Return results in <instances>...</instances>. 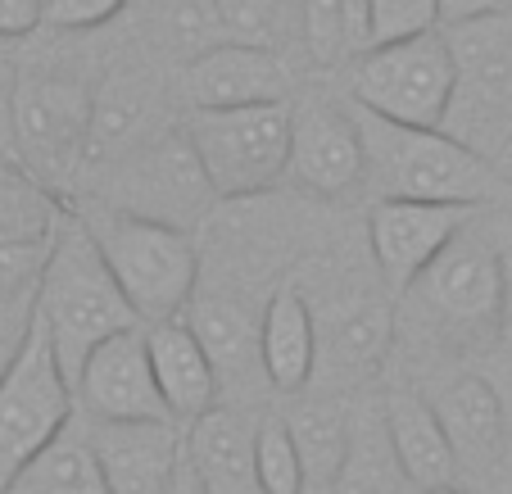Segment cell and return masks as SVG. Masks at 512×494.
Segmentation results:
<instances>
[{
    "label": "cell",
    "instance_id": "cell-35",
    "mask_svg": "<svg viewBox=\"0 0 512 494\" xmlns=\"http://www.w3.org/2000/svg\"><path fill=\"white\" fill-rule=\"evenodd\" d=\"M508 0H440V23L454 28V23H467V19H485V14H503Z\"/></svg>",
    "mask_w": 512,
    "mask_h": 494
},
{
    "label": "cell",
    "instance_id": "cell-25",
    "mask_svg": "<svg viewBox=\"0 0 512 494\" xmlns=\"http://www.w3.org/2000/svg\"><path fill=\"white\" fill-rule=\"evenodd\" d=\"M331 494H417V485L408 481L404 463H399L395 445H390L381 395H368L354 404L349 454H345V463H340L336 490Z\"/></svg>",
    "mask_w": 512,
    "mask_h": 494
},
{
    "label": "cell",
    "instance_id": "cell-31",
    "mask_svg": "<svg viewBox=\"0 0 512 494\" xmlns=\"http://www.w3.org/2000/svg\"><path fill=\"white\" fill-rule=\"evenodd\" d=\"M368 10H372V41H399L445 28L440 23V0H368Z\"/></svg>",
    "mask_w": 512,
    "mask_h": 494
},
{
    "label": "cell",
    "instance_id": "cell-4",
    "mask_svg": "<svg viewBox=\"0 0 512 494\" xmlns=\"http://www.w3.org/2000/svg\"><path fill=\"white\" fill-rule=\"evenodd\" d=\"M37 313L50 327L64 372L78 390V372L87 363V354L109 340L114 331L136 327V309L127 304L123 286L114 281L100 245L91 241L87 223L78 218V209L68 214V223L59 227L55 250H50L46 277H41V295H37Z\"/></svg>",
    "mask_w": 512,
    "mask_h": 494
},
{
    "label": "cell",
    "instance_id": "cell-1",
    "mask_svg": "<svg viewBox=\"0 0 512 494\" xmlns=\"http://www.w3.org/2000/svg\"><path fill=\"white\" fill-rule=\"evenodd\" d=\"M481 214L399 295L404 309L395 318L399 327L417 331V340L449 349H476L485 340H499L503 300H508V254L481 223Z\"/></svg>",
    "mask_w": 512,
    "mask_h": 494
},
{
    "label": "cell",
    "instance_id": "cell-24",
    "mask_svg": "<svg viewBox=\"0 0 512 494\" xmlns=\"http://www.w3.org/2000/svg\"><path fill=\"white\" fill-rule=\"evenodd\" d=\"M295 404L286 408L290 436L300 445L304 463V494H331L336 490L340 463L349 454V427H354V404L336 390H300L290 395Z\"/></svg>",
    "mask_w": 512,
    "mask_h": 494
},
{
    "label": "cell",
    "instance_id": "cell-23",
    "mask_svg": "<svg viewBox=\"0 0 512 494\" xmlns=\"http://www.w3.org/2000/svg\"><path fill=\"white\" fill-rule=\"evenodd\" d=\"M254 431L259 422L245 408L218 404L186 427V454L213 494H263L259 463H254Z\"/></svg>",
    "mask_w": 512,
    "mask_h": 494
},
{
    "label": "cell",
    "instance_id": "cell-10",
    "mask_svg": "<svg viewBox=\"0 0 512 494\" xmlns=\"http://www.w3.org/2000/svg\"><path fill=\"white\" fill-rule=\"evenodd\" d=\"M100 200L132 209V214L159 218L173 227H195L209 223V214L218 209V191L209 182L200 150L191 146L186 127H164L155 141H145L141 150H132L127 159L105 168V186Z\"/></svg>",
    "mask_w": 512,
    "mask_h": 494
},
{
    "label": "cell",
    "instance_id": "cell-34",
    "mask_svg": "<svg viewBox=\"0 0 512 494\" xmlns=\"http://www.w3.org/2000/svg\"><path fill=\"white\" fill-rule=\"evenodd\" d=\"M46 23V0H0V41H19Z\"/></svg>",
    "mask_w": 512,
    "mask_h": 494
},
{
    "label": "cell",
    "instance_id": "cell-30",
    "mask_svg": "<svg viewBox=\"0 0 512 494\" xmlns=\"http://www.w3.org/2000/svg\"><path fill=\"white\" fill-rule=\"evenodd\" d=\"M254 463H259L263 494H304L300 445L290 436L286 413H263L254 431Z\"/></svg>",
    "mask_w": 512,
    "mask_h": 494
},
{
    "label": "cell",
    "instance_id": "cell-26",
    "mask_svg": "<svg viewBox=\"0 0 512 494\" xmlns=\"http://www.w3.org/2000/svg\"><path fill=\"white\" fill-rule=\"evenodd\" d=\"M5 494H114L100 472V458L91 449L87 417H73L10 485Z\"/></svg>",
    "mask_w": 512,
    "mask_h": 494
},
{
    "label": "cell",
    "instance_id": "cell-41",
    "mask_svg": "<svg viewBox=\"0 0 512 494\" xmlns=\"http://www.w3.org/2000/svg\"><path fill=\"white\" fill-rule=\"evenodd\" d=\"M508 164H512V150H508V155H503V173H508Z\"/></svg>",
    "mask_w": 512,
    "mask_h": 494
},
{
    "label": "cell",
    "instance_id": "cell-21",
    "mask_svg": "<svg viewBox=\"0 0 512 494\" xmlns=\"http://www.w3.org/2000/svg\"><path fill=\"white\" fill-rule=\"evenodd\" d=\"M386 408V427H390V445H395L399 463H404L408 481L417 485V494L440 490V485H458V458L454 445L445 436V422L435 413V404L413 386H390L381 395Z\"/></svg>",
    "mask_w": 512,
    "mask_h": 494
},
{
    "label": "cell",
    "instance_id": "cell-16",
    "mask_svg": "<svg viewBox=\"0 0 512 494\" xmlns=\"http://www.w3.org/2000/svg\"><path fill=\"white\" fill-rule=\"evenodd\" d=\"M186 322L200 336V345L209 349L218 381H223V404L232 395L254 399L268 386V372H263V309L250 313V295L232 291V286H204L195 291ZM272 390V386H268Z\"/></svg>",
    "mask_w": 512,
    "mask_h": 494
},
{
    "label": "cell",
    "instance_id": "cell-7",
    "mask_svg": "<svg viewBox=\"0 0 512 494\" xmlns=\"http://www.w3.org/2000/svg\"><path fill=\"white\" fill-rule=\"evenodd\" d=\"M454 46L445 28L377 41L349 64V100L413 127H445L454 105Z\"/></svg>",
    "mask_w": 512,
    "mask_h": 494
},
{
    "label": "cell",
    "instance_id": "cell-22",
    "mask_svg": "<svg viewBox=\"0 0 512 494\" xmlns=\"http://www.w3.org/2000/svg\"><path fill=\"white\" fill-rule=\"evenodd\" d=\"M263 372L277 395H300L318 372V318L295 281H281L263 300Z\"/></svg>",
    "mask_w": 512,
    "mask_h": 494
},
{
    "label": "cell",
    "instance_id": "cell-9",
    "mask_svg": "<svg viewBox=\"0 0 512 494\" xmlns=\"http://www.w3.org/2000/svg\"><path fill=\"white\" fill-rule=\"evenodd\" d=\"M309 295L318 318V368H331L336 381H368L381 372L390 345L399 340V318L390 309V291L381 272H322L318 286L290 277Z\"/></svg>",
    "mask_w": 512,
    "mask_h": 494
},
{
    "label": "cell",
    "instance_id": "cell-12",
    "mask_svg": "<svg viewBox=\"0 0 512 494\" xmlns=\"http://www.w3.org/2000/svg\"><path fill=\"white\" fill-rule=\"evenodd\" d=\"M476 214H481V204H458V200H404V195L372 200L368 250L381 281L395 291V300L422 277L426 263L445 250Z\"/></svg>",
    "mask_w": 512,
    "mask_h": 494
},
{
    "label": "cell",
    "instance_id": "cell-38",
    "mask_svg": "<svg viewBox=\"0 0 512 494\" xmlns=\"http://www.w3.org/2000/svg\"><path fill=\"white\" fill-rule=\"evenodd\" d=\"M494 481L503 485V494H512V436H508V449H503V463H499V476Z\"/></svg>",
    "mask_w": 512,
    "mask_h": 494
},
{
    "label": "cell",
    "instance_id": "cell-19",
    "mask_svg": "<svg viewBox=\"0 0 512 494\" xmlns=\"http://www.w3.org/2000/svg\"><path fill=\"white\" fill-rule=\"evenodd\" d=\"M164 132V87L145 68H118L91 91L87 168H109Z\"/></svg>",
    "mask_w": 512,
    "mask_h": 494
},
{
    "label": "cell",
    "instance_id": "cell-6",
    "mask_svg": "<svg viewBox=\"0 0 512 494\" xmlns=\"http://www.w3.org/2000/svg\"><path fill=\"white\" fill-rule=\"evenodd\" d=\"M290 123V100H263L232 109H191L182 127L209 168L218 200H245L277 191L290 177Z\"/></svg>",
    "mask_w": 512,
    "mask_h": 494
},
{
    "label": "cell",
    "instance_id": "cell-32",
    "mask_svg": "<svg viewBox=\"0 0 512 494\" xmlns=\"http://www.w3.org/2000/svg\"><path fill=\"white\" fill-rule=\"evenodd\" d=\"M132 0H46V23L59 32H96L114 23Z\"/></svg>",
    "mask_w": 512,
    "mask_h": 494
},
{
    "label": "cell",
    "instance_id": "cell-40",
    "mask_svg": "<svg viewBox=\"0 0 512 494\" xmlns=\"http://www.w3.org/2000/svg\"><path fill=\"white\" fill-rule=\"evenodd\" d=\"M426 494H472V490H463V485H440V490H426Z\"/></svg>",
    "mask_w": 512,
    "mask_h": 494
},
{
    "label": "cell",
    "instance_id": "cell-37",
    "mask_svg": "<svg viewBox=\"0 0 512 494\" xmlns=\"http://www.w3.org/2000/svg\"><path fill=\"white\" fill-rule=\"evenodd\" d=\"M499 345L512 359V263H508V300H503V322H499Z\"/></svg>",
    "mask_w": 512,
    "mask_h": 494
},
{
    "label": "cell",
    "instance_id": "cell-36",
    "mask_svg": "<svg viewBox=\"0 0 512 494\" xmlns=\"http://www.w3.org/2000/svg\"><path fill=\"white\" fill-rule=\"evenodd\" d=\"M168 494H213L209 485H204V476L195 472V463H191V454L182 449V463H177V472H173V485H168Z\"/></svg>",
    "mask_w": 512,
    "mask_h": 494
},
{
    "label": "cell",
    "instance_id": "cell-17",
    "mask_svg": "<svg viewBox=\"0 0 512 494\" xmlns=\"http://www.w3.org/2000/svg\"><path fill=\"white\" fill-rule=\"evenodd\" d=\"M91 449L100 458L114 494H168L173 472L182 463L186 427L173 417H145V422H91Z\"/></svg>",
    "mask_w": 512,
    "mask_h": 494
},
{
    "label": "cell",
    "instance_id": "cell-13",
    "mask_svg": "<svg viewBox=\"0 0 512 494\" xmlns=\"http://www.w3.org/2000/svg\"><path fill=\"white\" fill-rule=\"evenodd\" d=\"M290 182L322 200H345L368 186V150L349 105L340 100H300L290 123Z\"/></svg>",
    "mask_w": 512,
    "mask_h": 494
},
{
    "label": "cell",
    "instance_id": "cell-29",
    "mask_svg": "<svg viewBox=\"0 0 512 494\" xmlns=\"http://www.w3.org/2000/svg\"><path fill=\"white\" fill-rule=\"evenodd\" d=\"M50 245H28V241H0V336L19 340L28 331L32 313H37L41 277L50 263Z\"/></svg>",
    "mask_w": 512,
    "mask_h": 494
},
{
    "label": "cell",
    "instance_id": "cell-3",
    "mask_svg": "<svg viewBox=\"0 0 512 494\" xmlns=\"http://www.w3.org/2000/svg\"><path fill=\"white\" fill-rule=\"evenodd\" d=\"M78 218L87 223L91 241L100 245L114 281L123 286L127 304L136 309V318L150 322H168V318H186L195 291H200L204 263H200V245L186 227L159 223V218L132 214L118 204H82Z\"/></svg>",
    "mask_w": 512,
    "mask_h": 494
},
{
    "label": "cell",
    "instance_id": "cell-11",
    "mask_svg": "<svg viewBox=\"0 0 512 494\" xmlns=\"http://www.w3.org/2000/svg\"><path fill=\"white\" fill-rule=\"evenodd\" d=\"M91 87L68 73H19L10 100V155L46 182H68L87 168Z\"/></svg>",
    "mask_w": 512,
    "mask_h": 494
},
{
    "label": "cell",
    "instance_id": "cell-42",
    "mask_svg": "<svg viewBox=\"0 0 512 494\" xmlns=\"http://www.w3.org/2000/svg\"><path fill=\"white\" fill-rule=\"evenodd\" d=\"M0 155H5V150H0Z\"/></svg>",
    "mask_w": 512,
    "mask_h": 494
},
{
    "label": "cell",
    "instance_id": "cell-28",
    "mask_svg": "<svg viewBox=\"0 0 512 494\" xmlns=\"http://www.w3.org/2000/svg\"><path fill=\"white\" fill-rule=\"evenodd\" d=\"M304 50L318 68H349L363 50H372L368 0H300Z\"/></svg>",
    "mask_w": 512,
    "mask_h": 494
},
{
    "label": "cell",
    "instance_id": "cell-14",
    "mask_svg": "<svg viewBox=\"0 0 512 494\" xmlns=\"http://www.w3.org/2000/svg\"><path fill=\"white\" fill-rule=\"evenodd\" d=\"M78 413L91 422H145V417H173L159 390L145 322L114 331L87 354L78 372Z\"/></svg>",
    "mask_w": 512,
    "mask_h": 494
},
{
    "label": "cell",
    "instance_id": "cell-2",
    "mask_svg": "<svg viewBox=\"0 0 512 494\" xmlns=\"http://www.w3.org/2000/svg\"><path fill=\"white\" fill-rule=\"evenodd\" d=\"M363 150H368V186L377 200L404 195V200H458V204H499L512 195V177L476 146L458 141L449 127H413L381 118L354 105Z\"/></svg>",
    "mask_w": 512,
    "mask_h": 494
},
{
    "label": "cell",
    "instance_id": "cell-8",
    "mask_svg": "<svg viewBox=\"0 0 512 494\" xmlns=\"http://www.w3.org/2000/svg\"><path fill=\"white\" fill-rule=\"evenodd\" d=\"M445 32L458 68L445 127L503 168V155L512 150V19L503 10Z\"/></svg>",
    "mask_w": 512,
    "mask_h": 494
},
{
    "label": "cell",
    "instance_id": "cell-27",
    "mask_svg": "<svg viewBox=\"0 0 512 494\" xmlns=\"http://www.w3.org/2000/svg\"><path fill=\"white\" fill-rule=\"evenodd\" d=\"M68 209L46 177H37L23 159L0 155V241L50 245L68 223Z\"/></svg>",
    "mask_w": 512,
    "mask_h": 494
},
{
    "label": "cell",
    "instance_id": "cell-18",
    "mask_svg": "<svg viewBox=\"0 0 512 494\" xmlns=\"http://www.w3.org/2000/svg\"><path fill=\"white\" fill-rule=\"evenodd\" d=\"M431 404L440 413V422H445L449 445H454L458 476H467V481L499 476L512 427H508V408H503V395L494 390V381L481 377V372H454L431 395Z\"/></svg>",
    "mask_w": 512,
    "mask_h": 494
},
{
    "label": "cell",
    "instance_id": "cell-39",
    "mask_svg": "<svg viewBox=\"0 0 512 494\" xmlns=\"http://www.w3.org/2000/svg\"><path fill=\"white\" fill-rule=\"evenodd\" d=\"M14 345H19V340L0 336V377H5V368H10V359H14Z\"/></svg>",
    "mask_w": 512,
    "mask_h": 494
},
{
    "label": "cell",
    "instance_id": "cell-20",
    "mask_svg": "<svg viewBox=\"0 0 512 494\" xmlns=\"http://www.w3.org/2000/svg\"><path fill=\"white\" fill-rule=\"evenodd\" d=\"M145 340H150V363H155V377H159V390H164V404L173 413V422L191 427L195 417H204L209 408L223 404L218 368H213L209 349L200 345V336L191 331V322L186 318L150 322Z\"/></svg>",
    "mask_w": 512,
    "mask_h": 494
},
{
    "label": "cell",
    "instance_id": "cell-33",
    "mask_svg": "<svg viewBox=\"0 0 512 494\" xmlns=\"http://www.w3.org/2000/svg\"><path fill=\"white\" fill-rule=\"evenodd\" d=\"M281 0H213V10H218V23H223L227 37L236 41H263L268 37V23L277 14ZM268 46V41H263Z\"/></svg>",
    "mask_w": 512,
    "mask_h": 494
},
{
    "label": "cell",
    "instance_id": "cell-5",
    "mask_svg": "<svg viewBox=\"0 0 512 494\" xmlns=\"http://www.w3.org/2000/svg\"><path fill=\"white\" fill-rule=\"evenodd\" d=\"M78 417V390L68 381L50 327L32 313L0 377V494L59 431Z\"/></svg>",
    "mask_w": 512,
    "mask_h": 494
},
{
    "label": "cell",
    "instance_id": "cell-15",
    "mask_svg": "<svg viewBox=\"0 0 512 494\" xmlns=\"http://www.w3.org/2000/svg\"><path fill=\"white\" fill-rule=\"evenodd\" d=\"M295 73L290 64L263 41H213L200 55L186 59L182 91L191 109H232L263 105V100H290Z\"/></svg>",
    "mask_w": 512,
    "mask_h": 494
}]
</instances>
